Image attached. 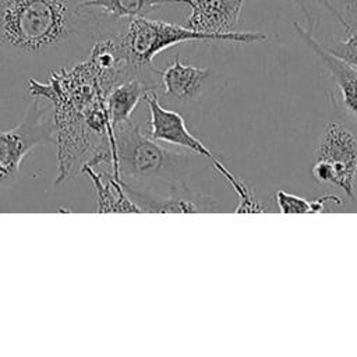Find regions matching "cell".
Listing matches in <instances>:
<instances>
[{
	"label": "cell",
	"mask_w": 357,
	"mask_h": 357,
	"mask_svg": "<svg viewBox=\"0 0 357 357\" xmlns=\"http://www.w3.org/2000/svg\"><path fill=\"white\" fill-rule=\"evenodd\" d=\"M294 1H297L300 6H301V8H303V11L305 13L307 11V3H310L311 0H294Z\"/></svg>",
	"instance_id": "obj_17"
},
{
	"label": "cell",
	"mask_w": 357,
	"mask_h": 357,
	"mask_svg": "<svg viewBox=\"0 0 357 357\" xmlns=\"http://www.w3.org/2000/svg\"><path fill=\"white\" fill-rule=\"evenodd\" d=\"M211 68H201L180 61L178 56L162 71V96L167 103L178 106L197 100L212 77Z\"/></svg>",
	"instance_id": "obj_9"
},
{
	"label": "cell",
	"mask_w": 357,
	"mask_h": 357,
	"mask_svg": "<svg viewBox=\"0 0 357 357\" xmlns=\"http://www.w3.org/2000/svg\"><path fill=\"white\" fill-rule=\"evenodd\" d=\"M346 17H343L342 25L344 29L357 28V0H344Z\"/></svg>",
	"instance_id": "obj_16"
},
{
	"label": "cell",
	"mask_w": 357,
	"mask_h": 357,
	"mask_svg": "<svg viewBox=\"0 0 357 357\" xmlns=\"http://www.w3.org/2000/svg\"><path fill=\"white\" fill-rule=\"evenodd\" d=\"M315 160H324L332 170V185L339 187L347 197H356L357 135L343 123H328L314 149Z\"/></svg>",
	"instance_id": "obj_5"
},
{
	"label": "cell",
	"mask_w": 357,
	"mask_h": 357,
	"mask_svg": "<svg viewBox=\"0 0 357 357\" xmlns=\"http://www.w3.org/2000/svg\"><path fill=\"white\" fill-rule=\"evenodd\" d=\"M86 173L95 187L96 192V212L98 213H110V212H134L141 213V209L134 204L127 191L123 187L121 180H117L113 173H98L93 167L85 166L82 169Z\"/></svg>",
	"instance_id": "obj_11"
},
{
	"label": "cell",
	"mask_w": 357,
	"mask_h": 357,
	"mask_svg": "<svg viewBox=\"0 0 357 357\" xmlns=\"http://www.w3.org/2000/svg\"><path fill=\"white\" fill-rule=\"evenodd\" d=\"M81 6L99 10L103 15L114 20L145 17L151 11L166 4H181L180 0H79Z\"/></svg>",
	"instance_id": "obj_13"
},
{
	"label": "cell",
	"mask_w": 357,
	"mask_h": 357,
	"mask_svg": "<svg viewBox=\"0 0 357 357\" xmlns=\"http://www.w3.org/2000/svg\"><path fill=\"white\" fill-rule=\"evenodd\" d=\"M144 100L149 110V131L146 134L152 139L183 146L198 156L209 159L212 165L219 160L199 138L188 131L185 120L178 112L167 109L160 103L158 92L148 91Z\"/></svg>",
	"instance_id": "obj_7"
},
{
	"label": "cell",
	"mask_w": 357,
	"mask_h": 357,
	"mask_svg": "<svg viewBox=\"0 0 357 357\" xmlns=\"http://www.w3.org/2000/svg\"><path fill=\"white\" fill-rule=\"evenodd\" d=\"M275 201L280 213H312V202L294 194L278 190Z\"/></svg>",
	"instance_id": "obj_15"
},
{
	"label": "cell",
	"mask_w": 357,
	"mask_h": 357,
	"mask_svg": "<svg viewBox=\"0 0 357 357\" xmlns=\"http://www.w3.org/2000/svg\"><path fill=\"white\" fill-rule=\"evenodd\" d=\"M112 33L79 0H0V54L11 63L68 60Z\"/></svg>",
	"instance_id": "obj_1"
},
{
	"label": "cell",
	"mask_w": 357,
	"mask_h": 357,
	"mask_svg": "<svg viewBox=\"0 0 357 357\" xmlns=\"http://www.w3.org/2000/svg\"><path fill=\"white\" fill-rule=\"evenodd\" d=\"M293 26L298 38L307 45V47L321 60L324 67L328 70L329 75L332 77L333 82L339 89L340 99L346 110L357 119V68L329 53L322 46V43L315 39L311 29L304 28L298 22H293Z\"/></svg>",
	"instance_id": "obj_8"
},
{
	"label": "cell",
	"mask_w": 357,
	"mask_h": 357,
	"mask_svg": "<svg viewBox=\"0 0 357 357\" xmlns=\"http://www.w3.org/2000/svg\"><path fill=\"white\" fill-rule=\"evenodd\" d=\"M121 60L148 91L162 89V71L153 66V57L170 46L191 40H225L222 36L202 33L166 21L137 17L127 20L113 33Z\"/></svg>",
	"instance_id": "obj_3"
},
{
	"label": "cell",
	"mask_w": 357,
	"mask_h": 357,
	"mask_svg": "<svg viewBox=\"0 0 357 357\" xmlns=\"http://www.w3.org/2000/svg\"><path fill=\"white\" fill-rule=\"evenodd\" d=\"M322 46L333 56L357 68V28L346 29V36L343 39L331 40L322 43Z\"/></svg>",
	"instance_id": "obj_14"
},
{
	"label": "cell",
	"mask_w": 357,
	"mask_h": 357,
	"mask_svg": "<svg viewBox=\"0 0 357 357\" xmlns=\"http://www.w3.org/2000/svg\"><path fill=\"white\" fill-rule=\"evenodd\" d=\"M35 96L17 127L0 132V185L14 181L22 159L38 145L54 142V110Z\"/></svg>",
	"instance_id": "obj_4"
},
{
	"label": "cell",
	"mask_w": 357,
	"mask_h": 357,
	"mask_svg": "<svg viewBox=\"0 0 357 357\" xmlns=\"http://www.w3.org/2000/svg\"><path fill=\"white\" fill-rule=\"evenodd\" d=\"M146 92L148 89L142 81L138 78H131L116 85L106 95V106L112 128L131 119L132 110L139 100H144Z\"/></svg>",
	"instance_id": "obj_12"
},
{
	"label": "cell",
	"mask_w": 357,
	"mask_h": 357,
	"mask_svg": "<svg viewBox=\"0 0 357 357\" xmlns=\"http://www.w3.org/2000/svg\"><path fill=\"white\" fill-rule=\"evenodd\" d=\"M123 183V181H121ZM124 190L141 209L149 213H192L208 211L209 206L204 199L195 197L185 184L173 190L169 195H153L137 191L123 183Z\"/></svg>",
	"instance_id": "obj_10"
},
{
	"label": "cell",
	"mask_w": 357,
	"mask_h": 357,
	"mask_svg": "<svg viewBox=\"0 0 357 357\" xmlns=\"http://www.w3.org/2000/svg\"><path fill=\"white\" fill-rule=\"evenodd\" d=\"M112 130V167L117 180L137 191L155 185L167 187L169 194L185 184L181 178L191 167V155L162 146L159 141L142 134L131 119Z\"/></svg>",
	"instance_id": "obj_2"
},
{
	"label": "cell",
	"mask_w": 357,
	"mask_h": 357,
	"mask_svg": "<svg viewBox=\"0 0 357 357\" xmlns=\"http://www.w3.org/2000/svg\"><path fill=\"white\" fill-rule=\"evenodd\" d=\"M191 8L185 26L202 32L222 36L229 42L258 43L268 40L261 32L234 31L240 18L244 0H180Z\"/></svg>",
	"instance_id": "obj_6"
}]
</instances>
